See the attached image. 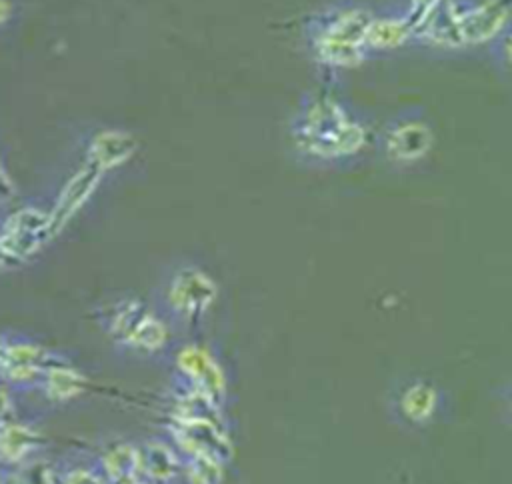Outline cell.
I'll list each match as a JSON object with an SVG mask.
<instances>
[{
    "label": "cell",
    "instance_id": "7a4b0ae2",
    "mask_svg": "<svg viewBox=\"0 0 512 484\" xmlns=\"http://www.w3.org/2000/svg\"><path fill=\"white\" fill-rule=\"evenodd\" d=\"M376 12L378 8L358 0H338L314 10L302 26L312 62L324 70H346L372 58Z\"/></svg>",
    "mask_w": 512,
    "mask_h": 484
},
{
    "label": "cell",
    "instance_id": "603a6c76",
    "mask_svg": "<svg viewBox=\"0 0 512 484\" xmlns=\"http://www.w3.org/2000/svg\"><path fill=\"white\" fill-rule=\"evenodd\" d=\"M12 16V2L10 0H0V26H4Z\"/></svg>",
    "mask_w": 512,
    "mask_h": 484
},
{
    "label": "cell",
    "instance_id": "e0dca14e",
    "mask_svg": "<svg viewBox=\"0 0 512 484\" xmlns=\"http://www.w3.org/2000/svg\"><path fill=\"white\" fill-rule=\"evenodd\" d=\"M182 472L188 484H220L224 478L226 460L210 452H180Z\"/></svg>",
    "mask_w": 512,
    "mask_h": 484
},
{
    "label": "cell",
    "instance_id": "d6986e66",
    "mask_svg": "<svg viewBox=\"0 0 512 484\" xmlns=\"http://www.w3.org/2000/svg\"><path fill=\"white\" fill-rule=\"evenodd\" d=\"M58 484H106L92 458L84 462H62Z\"/></svg>",
    "mask_w": 512,
    "mask_h": 484
},
{
    "label": "cell",
    "instance_id": "7402d4cb",
    "mask_svg": "<svg viewBox=\"0 0 512 484\" xmlns=\"http://www.w3.org/2000/svg\"><path fill=\"white\" fill-rule=\"evenodd\" d=\"M18 266H22V264L14 258V254L8 250V246L4 244V240L0 236V272L2 270H12V268H18Z\"/></svg>",
    "mask_w": 512,
    "mask_h": 484
},
{
    "label": "cell",
    "instance_id": "9c48e42d",
    "mask_svg": "<svg viewBox=\"0 0 512 484\" xmlns=\"http://www.w3.org/2000/svg\"><path fill=\"white\" fill-rule=\"evenodd\" d=\"M174 374L176 380L224 406L226 374L218 358L208 348L200 344L182 346L174 358Z\"/></svg>",
    "mask_w": 512,
    "mask_h": 484
},
{
    "label": "cell",
    "instance_id": "ffe728a7",
    "mask_svg": "<svg viewBox=\"0 0 512 484\" xmlns=\"http://www.w3.org/2000/svg\"><path fill=\"white\" fill-rule=\"evenodd\" d=\"M18 416V392L0 382V428Z\"/></svg>",
    "mask_w": 512,
    "mask_h": 484
},
{
    "label": "cell",
    "instance_id": "8992f818",
    "mask_svg": "<svg viewBox=\"0 0 512 484\" xmlns=\"http://www.w3.org/2000/svg\"><path fill=\"white\" fill-rule=\"evenodd\" d=\"M374 140L384 160L396 166H410L432 150L434 128L422 110L408 108L394 114Z\"/></svg>",
    "mask_w": 512,
    "mask_h": 484
},
{
    "label": "cell",
    "instance_id": "5bb4252c",
    "mask_svg": "<svg viewBox=\"0 0 512 484\" xmlns=\"http://www.w3.org/2000/svg\"><path fill=\"white\" fill-rule=\"evenodd\" d=\"M84 388H86L84 374L64 354L46 368L34 392L40 394L50 404H66L76 396H80Z\"/></svg>",
    "mask_w": 512,
    "mask_h": 484
},
{
    "label": "cell",
    "instance_id": "277c9868",
    "mask_svg": "<svg viewBox=\"0 0 512 484\" xmlns=\"http://www.w3.org/2000/svg\"><path fill=\"white\" fill-rule=\"evenodd\" d=\"M98 320L112 344L130 354L154 356L164 352L170 344L166 318L136 296L110 300L100 308Z\"/></svg>",
    "mask_w": 512,
    "mask_h": 484
},
{
    "label": "cell",
    "instance_id": "8fae6325",
    "mask_svg": "<svg viewBox=\"0 0 512 484\" xmlns=\"http://www.w3.org/2000/svg\"><path fill=\"white\" fill-rule=\"evenodd\" d=\"M94 466L106 484H142L138 446L128 440H112L104 444L94 456Z\"/></svg>",
    "mask_w": 512,
    "mask_h": 484
},
{
    "label": "cell",
    "instance_id": "30bf717a",
    "mask_svg": "<svg viewBox=\"0 0 512 484\" xmlns=\"http://www.w3.org/2000/svg\"><path fill=\"white\" fill-rule=\"evenodd\" d=\"M46 450V436L34 420L16 416L0 428V468L10 470Z\"/></svg>",
    "mask_w": 512,
    "mask_h": 484
},
{
    "label": "cell",
    "instance_id": "4fadbf2b",
    "mask_svg": "<svg viewBox=\"0 0 512 484\" xmlns=\"http://www.w3.org/2000/svg\"><path fill=\"white\" fill-rule=\"evenodd\" d=\"M98 176L100 170L94 168L92 164L82 168L80 172H76L58 192L52 208H48L50 212V222H52V230L54 236L70 222V218L86 204V200L92 196L96 184H98Z\"/></svg>",
    "mask_w": 512,
    "mask_h": 484
},
{
    "label": "cell",
    "instance_id": "ac0fdd59",
    "mask_svg": "<svg viewBox=\"0 0 512 484\" xmlns=\"http://www.w3.org/2000/svg\"><path fill=\"white\" fill-rule=\"evenodd\" d=\"M442 2H446V0H398V4L394 8L414 28V42H416L420 28L424 26V22L442 6Z\"/></svg>",
    "mask_w": 512,
    "mask_h": 484
},
{
    "label": "cell",
    "instance_id": "cb8c5ba5",
    "mask_svg": "<svg viewBox=\"0 0 512 484\" xmlns=\"http://www.w3.org/2000/svg\"><path fill=\"white\" fill-rule=\"evenodd\" d=\"M8 338H10V332H8V330H0V362H2V356H4V350H6V344H8Z\"/></svg>",
    "mask_w": 512,
    "mask_h": 484
},
{
    "label": "cell",
    "instance_id": "5b68a950",
    "mask_svg": "<svg viewBox=\"0 0 512 484\" xmlns=\"http://www.w3.org/2000/svg\"><path fill=\"white\" fill-rule=\"evenodd\" d=\"M218 286L212 276L196 264H178L162 284L164 312L182 324L200 320L216 302Z\"/></svg>",
    "mask_w": 512,
    "mask_h": 484
},
{
    "label": "cell",
    "instance_id": "d4e9b609",
    "mask_svg": "<svg viewBox=\"0 0 512 484\" xmlns=\"http://www.w3.org/2000/svg\"><path fill=\"white\" fill-rule=\"evenodd\" d=\"M0 484H4V470L0 468Z\"/></svg>",
    "mask_w": 512,
    "mask_h": 484
},
{
    "label": "cell",
    "instance_id": "2e32d148",
    "mask_svg": "<svg viewBox=\"0 0 512 484\" xmlns=\"http://www.w3.org/2000/svg\"><path fill=\"white\" fill-rule=\"evenodd\" d=\"M62 462L46 456V452L4 470V484H58Z\"/></svg>",
    "mask_w": 512,
    "mask_h": 484
},
{
    "label": "cell",
    "instance_id": "7c38bea8",
    "mask_svg": "<svg viewBox=\"0 0 512 484\" xmlns=\"http://www.w3.org/2000/svg\"><path fill=\"white\" fill-rule=\"evenodd\" d=\"M138 446L140 472L148 484H172L180 478L182 458L176 446L164 438H148Z\"/></svg>",
    "mask_w": 512,
    "mask_h": 484
},
{
    "label": "cell",
    "instance_id": "9a60e30c",
    "mask_svg": "<svg viewBox=\"0 0 512 484\" xmlns=\"http://www.w3.org/2000/svg\"><path fill=\"white\" fill-rule=\"evenodd\" d=\"M400 412L412 424H426L440 406V392L428 380L410 382L400 394Z\"/></svg>",
    "mask_w": 512,
    "mask_h": 484
},
{
    "label": "cell",
    "instance_id": "3957f363",
    "mask_svg": "<svg viewBox=\"0 0 512 484\" xmlns=\"http://www.w3.org/2000/svg\"><path fill=\"white\" fill-rule=\"evenodd\" d=\"M510 0H446L424 22L416 42L428 48H470L508 34Z\"/></svg>",
    "mask_w": 512,
    "mask_h": 484
},
{
    "label": "cell",
    "instance_id": "52a82bcc",
    "mask_svg": "<svg viewBox=\"0 0 512 484\" xmlns=\"http://www.w3.org/2000/svg\"><path fill=\"white\" fill-rule=\"evenodd\" d=\"M60 356H64V352L50 348L40 340L10 332L0 362V382L8 384L18 394L34 392L46 368Z\"/></svg>",
    "mask_w": 512,
    "mask_h": 484
},
{
    "label": "cell",
    "instance_id": "ba28073f",
    "mask_svg": "<svg viewBox=\"0 0 512 484\" xmlns=\"http://www.w3.org/2000/svg\"><path fill=\"white\" fill-rule=\"evenodd\" d=\"M0 236L20 264L28 262L54 238L48 208L22 204L10 210L0 222Z\"/></svg>",
    "mask_w": 512,
    "mask_h": 484
},
{
    "label": "cell",
    "instance_id": "6da1fadb",
    "mask_svg": "<svg viewBox=\"0 0 512 484\" xmlns=\"http://www.w3.org/2000/svg\"><path fill=\"white\" fill-rule=\"evenodd\" d=\"M294 154L308 164L336 166L362 156L374 140L364 112L334 92H308L288 122Z\"/></svg>",
    "mask_w": 512,
    "mask_h": 484
},
{
    "label": "cell",
    "instance_id": "44dd1931",
    "mask_svg": "<svg viewBox=\"0 0 512 484\" xmlns=\"http://www.w3.org/2000/svg\"><path fill=\"white\" fill-rule=\"evenodd\" d=\"M16 196V184L0 160V202H10Z\"/></svg>",
    "mask_w": 512,
    "mask_h": 484
}]
</instances>
